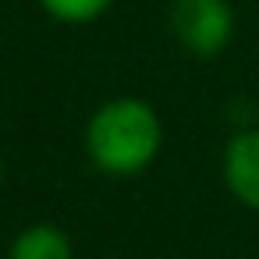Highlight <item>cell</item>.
Listing matches in <instances>:
<instances>
[{"instance_id":"obj_3","label":"cell","mask_w":259,"mask_h":259,"mask_svg":"<svg viewBox=\"0 0 259 259\" xmlns=\"http://www.w3.org/2000/svg\"><path fill=\"white\" fill-rule=\"evenodd\" d=\"M224 181L241 206L259 213V128H245L227 142Z\"/></svg>"},{"instance_id":"obj_5","label":"cell","mask_w":259,"mask_h":259,"mask_svg":"<svg viewBox=\"0 0 259 259\" xmlns=\"http://www.w3.org/2000/svg\"><path fill=\"white\" fill-rule=\"evenodd\" d=\"M110 4L114 0H39V8L54 22H64V25H89L103 18Z\"/></svg>"},{"instance_id":"obj_4","label":"cell","mask_w":259,"mask_h":259,"mask_svg":"<svg viewBox=\"0 0 259 259\" xmlns=\"http://www.w3.org/2000/svg\"><path fill=\"white\" fill-rule=\"evenodd\" d=\"M8 259H75V248L57 224H32L15 234Z\"/></svg>"},{"instance_id":"obj_2","label":"cell","mask_w":259,"mask_h":259,"mask_svg":"<svg viewBox=\"0 0 259 259\" xmlns=\"http://www.w3.org/2000/svg\"><path fill=\"white\" fill-rule=\"evenodd\" d=\"M170 32L188 54L213 57L234 36V11L227 0H174Z\"/></svg>"},{"instance_id":"obj_1","label":"cell","mask_w":259,"mask_h":259,"mask_svg":"<svg viewBox=\"0 0 259 259\" xmlns=\"http://www.w3.org/2000/svg\"><path fill=\"white\" fill-rule=\"evenodd\" d=\"M163 146L160 114L139 96H117L96 107L85 124V153L96 170L110 178L142 174Z\"/></svg>"},{"instance_id":"obj_6","label":"cell","mask_w":259,"mask_h":259,"mask_svg":"<svg viewBox=\"0 0 259 259\" xmlns=\"http://www.w3.org/2000/svg\"><path fill=\"white\" fill-rule=\"evenodd\" d=\"M0 185H4V156H0Z\"/></svg>"}]
</instances>
